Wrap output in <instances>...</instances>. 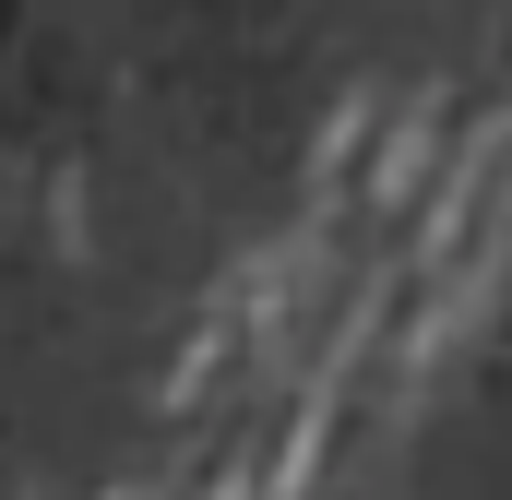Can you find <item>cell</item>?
I'll list each match as a JSON object with an SVG mask.
<instances>
[{"mask_svg": "<svg viewBox=\"0 0 512 500\" xmlns=\"http://www.w3.org/2000/svg\"><path fill=\"white\" fill-rule=\"evenodd\" d=\"M215 500H251V489H215Z\"/></svg>", "mask_w": 512, "mask_h": 500, "instance_id": "6da1fadb", "label": "cell"}]
</instances>
